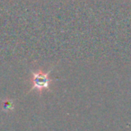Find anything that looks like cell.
<instances>
[{
    "instance_id": "obj_1",
    "label": "cell",
    "mask_w": 131,
    "mask_h": 131,
    "mask_svg": "<svg viewBox=\"0 0 131 131\" xmlns=\"http://www.w3.org/2000/svg\"><path fill=\"white\" fill-rule=\"evenodd\" d=\"M31 83H32V90H37L39 93H41L42 91L47 88H49L50 80L49 79V73H44L43 71L36 72L32 74V78H31Z\"/></svg>"
},
{
    "instance_id": "obj_2",
    "label": "cell",
    "mask_w": 131,
    "mask_h": 131,
    "mask_svg": "<svg viewBox=\"0 0 131 131\" xmlns=\"http://www.w3.org/2000/svg\"><path fill=\"white\" fill-rule=\"evenodd\" d=\"M14 109V104L11 100H6L4 102V110L6 111Z\"/></svg>"
}]
</instances>
